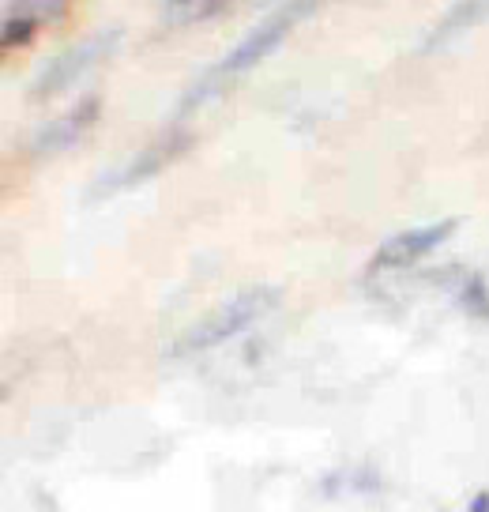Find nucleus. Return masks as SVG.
Wrapping results in <instances>:
<instances>
[{
    "label": "nucleus",
    "mask_w": 489,
    "mask_h": 512,
    "mask_svg": "<svg viewBox=\"0 0 489 512\" xmlns=\"http://www.w3.org/2000/svg\"><path fill=\"white\" fill-rule=\"evenodd\" d=\"M219 0H166V16L174 19V23H181V19H196L204 16L207 8H215Z\"/></svg>",
    "instance_id": "9"
},
{
    "label": "nucleus",
    "mask_w": 489,
    "mask_h": 512,
    "mask_svg": "<svg viewBox=\"0 0 489 512\" xmlns=\"http://www.w3.org/2000/svg\"><path fill=\"white\" fill-rule=\"evenodd\" d=\"M452 230H456V219L403 230V234H395L392 241H384V245H380L377 256H373V268H407V264L422 260L426 253H433L441 241L452 238Z\"/></svg>",
    "instance_id": "4"
},
{
    "label": "nucleus",
    "mask_w": 489,
    "mask_h": 512,
    "mask_svg": "<svg viewBox=\"0 0 489 512\" xmlns=\"http://www.w3.org/2000/svg\"><path fill=\"white\" fill-rule=\"evenodd\" d=\"M482 19H489V0H456V4H452V8H448V12L441 16V23L429 31L426 49L444 46L448 38L463 34L467 27H478Z\"/></svg>",
    "instance_id": "6"
},
{
    "label": "nucleus",
    "mask_w": 489,
    "mask_h": 512,
    "mask_svg": "<svg viewBox=\"0 0 489 512\" xmlns=\"http://www.w3.org/2000/svg\"><path fill=\"white\" fill-rule=\"evenodd\" d=\"M313 8H316V0H286L279 12H271L264 23H256L253 31L245 34V38H241V42L222 57L219 68H215V72H207L204 87H196V91L185 98V106H181V110H192V106H196V98H204V91L211 87V83L226 80V76H237V72H245V68H253V64L264 61L271 49L286 38V31H290V27H298L301 19L309 16Z\"/></svg>",
    "instance_id": "1"
},
{
    "label": "nucleus",
    "mask_w": 489,
    "mask_h": 512,
    "mask_svg": "<svg viewBox=\"0 0 489 512\" xmlns=\"http://www.w3.org/2000/svg\"><path fill=\"white\" fill-rule=\"evenodd\" d=\"M271 302H275V290L271 287L241 290V294H234L230 302L215 305L200 324H192L189 332L177 339L174 354H196V351H211V347H219V343H226L230 336L245 332L256 317H264V313L271 309Z\"/></svg>",
    "instance_id": "2"
},
{
    "label": "nucleus",
    "mask_w": 489,
    "mask_h": 512,
    "mask_svg": "<svg viewBox=\"0 0 489 512\" xmlns=\"http://www.w3.org/2000/svg\"><path fill=\"white\" fill-rule=\"evenodd\" d=\"M113 42H117V31H106V34L87 38V42H76L72 49H64L57 61H49L46 68H42V76H38L31 87V98H49V95H57V91H64L68 83H76Z\"/></svg>",
    "instance_id": "3"
},
{
    "label": "nucleus",
    "mask_w": 489,
    "mask_h": 512,
    "mask_svg": "<svg viewBox=\"0 0 489 512\" xmlns=\"http://www.w3.org/2000/svg\"><path fill=\"white\" fill-rule=\"evenodd\" d=\"M471 512H489V494H478L471 501Z\"/></svg>",
    "instance_id": "10"
},
{
    "label": "nucleus",
    "mask_w": 489,
    "mask_h": 512,
    "mask_svg": "<svg viewBox=\"0 0 489 512\" xmlns=\"http://www.w3.org/2000/svg\"><path fill=\"white\" fill-rule=\"evenodd\" d=\"M64 8V0H19L8 8V19H31V23H42L46 16H57Z\"/></svg>",
    "instance_id": "8"
},
{
    "label": "nucleus",
    "mask_w": 489,
    "mask_h": 512,
    "mask_svg": "<svg viewBox=\"0 0 489 512\" xmlns=\"http://www.w3.org/2000/svg\"><path fill=\"white\" fill-rule=\"evenodd\" d=\"M189 144L185 136H177V140H162V144H155L143 159H136L132 166L125 170V177H121V185H132V181H143V177H151L158 170V166H166V162L174 159L181 147Z\"/></svg>",
    "instance_id": "7"
},
{
    "label": "nucleus",
    "mask_w": 489,
    "mask_h": 512,
    "mask_svg": "<svg viewBox=\"0 0 489 512\" xmlns=\"http://www.w3.org/2000/svg\"><path fill=\"white\" fill-rule=\"evenodd\" d=\"M95 117H98V98H87L83 106H76L72 113H64V117H57L53 125L42 128V132L31 140V151L34 155H57V151L76 144Z\"/></svg>",
    "instance_id": "5"
}]
</instances>
